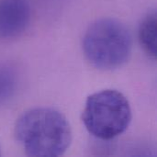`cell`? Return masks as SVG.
Wrapping results in <instances>:
<instances>
[{"label": "cell", "instance_id": "cell-1", "mask_svg": "<svg viewBox=\"0 0 157 157\" xmlns=\"http://www.w3.org/2000/svg\"><path fill=\"white\" fill-rule=\"evenodd\" d=\"M15 136L27 155L56 157L68 149L72 131L67 119L60 111L36 108L24 112L17 119Z\"/></svg>", "mask_w": 157, "mask_h": 157}, {"label": "cell", "instance_id": "cell-6", "mask_svg": "<svg viewBox=\"0 0 157 157\" xmlns=\"http://www.w3.org/2000/svg\"><path fill=\"white\" fill-rule=\"evenodd\" d=\"M18 84L16 70L7 64L0 63V106L15 95Z\"/></svg>", "mask_w": 157, "mask_h": 157}, {"label": "cell", "instance_id": "cell-2", "mask_svg": "<svg viewBox=\"0 0 157 157\" xmlns=\"http://www.w3.org/2000/svg\"><path fill=\"white\" fill-rule=\"evenodd\" d=\"M132 38L127 27L114 18L95 21L86 31L83 50L97 68L116 69L124 64L132 52Z\"/></svg>", "mask_w": 157, "mask_h": 157}, {"label": "cell", "instance_id": "cell-5", "mask_svg": "<svg viewBox=\"0 0 157 157\" xmlns=\"http://www.w3.org/2000/svg\"><path fill=\"white\" fill-rule=\"evenodd\" d=\"M139 40L144 51L153 58L156 57V12H149L139 27Z\"/></svg>", "mask_w": 157, "mask_h": 157}, {"label": "cell", "instance_id": "cell-7", "mask_svg": "<svg viewBox=\"0 0 157 157\" xmlns=\"http://www.w3.org/2000/svg\"><path fill=\"white\" fill-rule=\"evenodd\" d=\"M0 155H1V154H0Z\"/></svg>", "mask_w": 157, "mask_h": 157}, {"label": "cell", "instance_id": "cell-3", "mask_svg": "<svg viewBox=\"0 0 157 157\" xmlns=\"http://www.w3.org/2000/svg\"><path fill=\"white\" fill-rule=\"evenodd\" d=\"M82 121L93 136L101 140L114 139L130 125V103L117 90L106 89L94 93L86 99Z\"/></svg>", "mask_w": 157, "mask_h": 157}, {"label": "cell", "instance_id": "cell-4", "mask_svg": "<svg viewBox=\"0 0 157 157\" xmlns=\"http://www.w3.org/2000/svg\"><path fill=\"white\" fill-rule=\"evenodd\" d=\"M31 9L27 0H0V38L21 34L29 26Z\"/></svg>", "mask_w": 157, "mask_h": 157}]
</instances>
